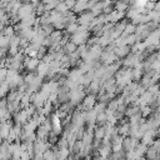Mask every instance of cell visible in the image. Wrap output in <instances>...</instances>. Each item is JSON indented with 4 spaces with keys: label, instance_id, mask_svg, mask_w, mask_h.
<instances>
[{
    "label": "cell",
    "instance_id": "cell-1",
    "mask_svg": "<svg viewBox=\"0 0 160 160\" xmlns=\"http://www.w3.org/2000/svg\"><path fill=\"white\" fill-rule=\"evenodd\" d=\"M94 15L91 14V12H82L79 18H78V22L80 24V25H82V26H86L88 29H89V25L91 24V21L94 20Z\"/></svg>",
    "mask_w": 160,
    "mask_h": 160
},
{
    "label": "cell",
    "instance_id": "cell-2",
    "mask_svg": "<svg viewBox=\"0 0 160 160\" xmlns=\"http://www.w3.org/2000/svg\"><path fill=\"white\" fill-rule=\"evenodd\" d=\"M88 39V31H82V32H74L71 36V42L78 45H82L85 42V40Z\"/></svg>",
    "mask_w": 160,
    "mask_h": 160
},
{
    "label": "cell",
    "instance_id": "cell-3",
    "mask_svg": "<svg viewBox=\"0 0 160 160\" xmlns=\"http://www.w3.org/2000/svg\"><path fill=\"white\" fill-rule=\"evenodd\" d=\"M84 108L85 109H88V110H91L92 109V106L95 105V95H89V96H86L85 99H84Z\"/></svg>",
    "mask_w": 160,
    "mask_h": 160
},
{
    "label": "cell",
    "instance_id": "cell-4",
    "mask_svg": "<svg viewBox=\"0 0 160 160\" xmlns=\"http://www.w3.org/2000/svg\"><path fill=\"white\" fill-rule=\"evenodd\" d=\"M114 54L116 56H125L129 54V46L126 45H122V46H116L115 50H114Z\"/></svg>",
    "mask_w": 160,
    "mask_h": 160
},
{
    "label": "cell",
    "instance_id": "cell-5",
    "mask_svg": "<svg viewBox=\"0 0 160 160\" xmlns=\"http://www.w3.org/2000/svg\"><path fill=\"white\" fill-rule=\"evenodd\" d=\"M39 60L36 58H31V59H26L25 60V66L29 69V70H34L38 65H39Z\"/></svg>",
    "mask_w": 160,
    "mask_h": 160
},
{
    "label": "cell",
    "instance_id": "cell-6",
    "mask_svg": "<svg viewBox=\"0 0 160 160\" xmlns=\"http://www.w3.org/2000/svg\"><path fill=\"white\" fill-rule=\"evenodd\" d=\"M72 10H74V12H76V14H78V12H84L85 10H88V5H86V2H75Z\"/></svg>",
    "mask_w": 160,
    "mask_h": 160
},
{
    "label": "cell",
    "instance_id": "cell-7",
    "mask_svg": "<svg viewBox=\"0 0 160 160\" xmlns=\"http://www.w3.org/2000/svg\"><path fill=\"white\" fill-rule=\"evenodd\" d=\"M128 8H129V5H128V4H125V2H122V1H120V0L115 2V10H116V11L125 12V11L128 10Z\"/></svg>",
    "mask_w": 160,
    "mask_h": 160
},
{
    "label": "cell",
    "instance_id": "cell-8",
    "mask_svg": "<svg viewBox=\"0 0 160 160\" xmlns=\"http://www.w3.org/2000/svg\"><path fill=\"white\" fill-rule=\"evenodd\" d=\"M54 10H55V11H58V12H60V14H62V15H64V14H66V12L69 11V9H68V8H66V5L64 4V1H59V4L56 5V8H55Z\"/></svg>",
    "mask_w": 160,
    "mask_h": 160
},
{
    "label": "cell",
    "instance_id": "cell-9",
    "mask_svg": "<svg viewBox=\"0 0 160 160\" xmlns=\"http://www.w3.org/2000/svg\"><path fill=\"white\" fill-rule=\"evenodd\" d=\"M2 35L6 38H11L14 35V28L12 26H5L2 29Z\"/></svg>",
    "mask_w": 160,
    "mask_h": 160
},
{
    "label": "cell",
    "instance_id": "cell-10",
    "mask_svg": "<svg viewBox=\"0 0 160 160\" xmlns=\"http://www.w3.org/2000/svg\"><path fill=\"white\" fill-rule=\"evenodd\" d=\"M65 50H66V52H68V54H72V52L76 50V45H75V44H72L71 41H69V42H66V44H65Z\"/></svg>",
    "mask_w": 160,
    "mask_h": 160
},
{
    "label": "cell",
    "instance_id": "cell-11",
    "mask_svg": "<svg viewBox=\"0 0 160 160\" xmlns=\"http://www.w3.org/2000/svg\"><path fill=\"white\" fill-rule=\"evenodd\" d=\"M105 111V104L104 102H100V104H98L96 106H95V109H94V112L98 115V114H101V112H104Z\"/></svg>",
    "mask_w": 160,
    "mask_h": 160
},
{
    "label": "cell",
    "instance_id": "cell-12",
    "mask_svg": "<svg viewBox=\"0 0 160 160\" xmlns=\"http://www.w3.org/2000/svg\"><path fill=\"white\" fill-rule=\"evenodd\" d=\"M128 12H126V18H129L130 20L132 19V18H135L139 12H138V9H130V10H126Z\"/></svg>",
    "mask_w": 160,
    "mask_h": 160
},
{
    "label": "cell",
    "instance_id": "cell-13",
    "mask_svg": "<svg viewBox=\"0 0 160 160\" xmlns=\"http://www.w3.org/2000/svg\"><path fill=\"white\" fill-rule=\"evenodd\" d=\"M78 22H71V24H69L68 25V32H70V34H74V32H76V29H78Z\"/></svg>",
    "mask_w": 160,
    "mask_h": 160
},
{
    "label": "cell",
    "instance_id": "cell-14",
    "mask_svg": "<svg viewBox=\"0 0 160 160\" xmlns=\"http://www.w3.org/2000/svg\"><path fill=\"white\" fill-rule=\"evenodd\" d=\"M129 130H130V125H129V124H124L122 126H120V128H119V132H120V134H122V135L129 134Z\"/></svg>",
    "mask_w": 160,
    "mask_h": 160
},
{
    "label": "cell",
    "instance_id": "cell-15",
    "mask_svg": "<svg viewBox=\"0 0 160 160\" xmlns=\"http://www.w3.org/2000/svg\"><path fill=\"white\" fill-rule=\"evenodd\" d=\"M104 134H105V128H99V129L96 130V132H95V135H96L98 139H99V138H102Z\"/></svg>",
    "mask_w": 160,
    "mask_h": 160
},
{
    "label": "cell",
    "instance_id": "cell-16",
    "mask_svg": "<svg viewBox=\"0 0 160 160\" xmlns=\"http://www.w3.org/2000/svg\"><path fill=\"white\" fill-rule=\"evenodd\" d=\"M75 0H64V4L66 5V8L68 9H72L74 8V5H75Z\"/></svg>",
    "mask_w": 160,
    "mask_h": 160
},
{
    "label": "cell",
    "instance_id": "cell-17",
    "mask_svg": "<svg viewBox=\"0 0 160 160\" xmlns=\"http://www.w3.org/2000/svg\"><path fill=\"white\" fill-rule=\"evenodd\" d=\"M149 1H154V2H155V1H156V0H149Z\"/></svg>",
    "mask_w": 160,
    "mask_h": 160
}]
</instances>
